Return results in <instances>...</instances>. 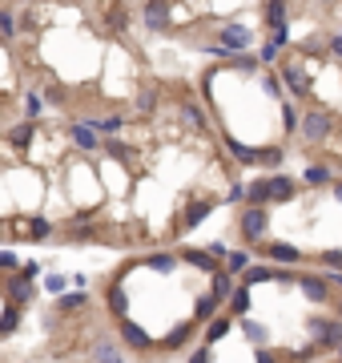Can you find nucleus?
Segmentation results:
<instances>
[{
    "mask_svg": "<svg viewBox=\"0 0 342 363\" xmlns=\"http://www.w3.org/2000/svg\"><path fill=\"white\" fill-rule=\"evenodd\" d=\"M242 234H245V242H262V238L270 234V210H266V206L242 210Z\"/></svg>",
    "mask_w": 342,
    "mask_h": 363,
    "instance_id": "obj_1",
    "label": "nucleus"
},
{
    "mask_svg": "<svg viewBox=\"0 0 342 363\" xmlns=\"http://www.w3.org/2000/svg\"><path fill=\"white\" fill-rule=\"evenodd\" d=\"M326 133H330V117H326L322 109H314V114L302 117V137H306V142H322Z\"/></svg>",
    "mask_w": 342,
    "mask_h": 363,
    "instance_id": "obj_2",
    "label": "nucleus"
},
{
    "mask_svg": "<svg viewBox=\"0 0 342 363\" xmlns=\"http://www.w3.org/2000/svg\"><path fill=\"white\" fill-rule=\"evenodd\" d=\"M121 339H125V343H133V351H149V347H153V339H149V335L137 327V323H129V319L121 323Z\"/></svg>",
    "mask_w": 342,
    "mask_h": 363,
    "instance_id": "obj_3",
    "label": "nucleus"
},
{
    "mask_svg": "<svg viewBox=\"0 0 342 363\" xmlns=\"http://www.w3.org/2000/svg\"><path fill=\"white\" fill-rule=\"evenodd\" d=\"M298 287H302V295L314 299V303H326V295H330V291H326V282L314 279V275H302V279H298Z\"/></svg>",
    "mask_w": 342,
    "mask_h": 363,
    "instance_id": "obj_4",
    "label": "nucleus"
},
{
    "mask_svg": "<svg viewBox=\"0 0 342 363\" xmlns=\"http://www.w3.org/2000/svg\"><path fill=\"white\" fill-rule=\"evenodd\" d=\"M165 20H169V8H165L162 0H149L145 4V25L149 29H165Z\"/></svg>",
    "mask_w": 342,
    "mask_h": 363,
    "instance_id": "obj_5",
    "label": "nucleus"
},
{
    "mask_svg": "<svg viewBox=\"0 0 342 363\" xmlns=\"http://www.w3.org/2000/svg\"><path fill=\"white\" fill-rule=\"evenodd\" d=\"M222 41H226L229 49H245L250 45V29L245 25H229V29H222Z\"/></svg>",
    "mask_w": 342,
    "mask_h": 363,
    "instance_id": "obj_6",
    "label": "nucleus"
},
{
    "mask_svg": "<svg viewBox=\"0 0 342 363\" xmlns=\"http://www.w3.org/2000/svg\"><path fill=\"white\" fill-rule=\"evenodd\" d=\"M286 85H290L294 93H310V77L302 65H286Z\"/></svg>",
    "mask_w": 342,
    "mask_h": 363,
    "instance_id": "obj_7",
    "label": "nucleus"
},
{
    "mask_svg": "<svg viewBox=\"0 0 342 363\" xmlns=\"http://www.w3.org/2000/svg\"><path fill=\"white\" fill-rule=\"evenodd\" d=\"M270 259H274V263H298L302 250L294 247V242H274V247H270Z\"/></svg>",
    "mask_w": 342,
    "mask_h": 363,
    "instance_id": "obj_8",
    "label": "nucleus"
},
{
    "mask_svg": "<svg viewBox=\"0 0 342 363\" xmlns=\"http://www.w3.org/2000/svg\"><path fill=\"white\" fill-rule=\"evenodd\" d=\"M286 198H294V182L290 178H270V202H286Z\"/></svg>",
    "mask_w": 342,
    "mask_h": 363,
    "instance_id": "obj_9",
    "label": "nucleus"
},
{
    "mask_svg": "<svg viewBox=\"0 0 342 363\" xmlns=\"http://www.w3.org/2000/svg\"><path fill=\"white\" fill-rule=\"evenodd\" d=\"M266 25H270V29H282V25H286V4H282V0H270V4H266Z\"/></svg>",
    "mask_w": 342,
    "mask_h": 363,
    "instance_id": "obj_10",
    "label": "nucleus"
},
{
    "mask_svg": "<svg viewBox=\"0 0 342 363\" xmlns=\"http://www.w3.org/2000/svg\"><path fill=\"white\" fill-rule=\"evenodd\" d=\"M245 198H250V206H266V202H270V178L254 182V186L245 190Z\"/></svg>",
    "mask_w": 342,
    "mask_h": 363,
    "instance_id": "obj_11",
    "label": "nucleus"
},
{
    "mask_svg": "<svg viewBox=\"0 0 342 363\" xmlns=\"http://www.w3.org/2000/svg\"><path fill=\"white\" fill-rule=\"evenodd\" d=\"M266 279H274V270H270V266H245V270H242L245 287H258V282H266Z\"/></svg>",
    "mask_w": 342,
    "mask_h": 363,
    "instance_id": "obj_12",
    "label": "nucleus"
},
{
    "mask_svg": "<svg viewBox=\"0 0 342 363\" xmlns=\"http://www.w3.org/2000/svg\"><path fill=\"white\" fill-rule=\"evenodd\" d=\"M73 142H77L81 149H97V133L89 130V125H81V121H77V125H73Z\"/></svg>",
    "mask_w": 342,
    "mask_h": 363,
    "instance_id": "obj_13",
    "label": "nucleus"
},
{
    "mask_svg": "<svg viewBox=\"0 0 342 363\" xmlns=\"http://www.w3.org/2000/svg\"><path fill=\"white\" fill-rule=\"evenodd\" d=\"M8 299H13V303H24V299H33L29 275H24V279H13V282H8Z\"/></svg>",
    "mask_w": 342,
    "mask_h": 363,
    "instance_id": "obj_14",
    "label": "nucleus"
},
{
    "mask_svg": "<svg viewBox=\"0 0 342 363\" xmlns=\"http://www.w3.org/2000/svg\"><path fill=\"white\" fill-rule=\"evenodd\" d=\"M213 295H218V299L234 295V279H229V270H226V275H213Z\"/></svg>",
    "mask_w": 342,
    "mask_h": 363,
    "instance_id": "obj_15",
    "label": "nucleus"
},
{
    "mask_svg": "<svg viewBox=\"0 0 342 363\" xmlns=\"http://www.w3.org/2000/svg\"><path fill=\"white\" fill-rule=\"evenodd\" d=\"M121 121H125V117H101V121H89V125H93V130H101V133H117L121 130Z\"/></svg>",
    "mask_w": 342,
    "mask_h": 363,
    "instance_id": "obj_16",
    "label": "nucleus"
},
{
    "mask_svg": "<svg viewBox=\"0 0 342 363\" xmlns=\"http://www.w3.org/2000/svg\"><path fill=\"white\" fill-rule=\"evenodd\" d=\"M222 335H229V319H213L210 331H206V339H210V343H218Z\"/></svg>",
    "mask_w": 342,
    "mask_h": 363,
    "instance_id": "obj_17",
    "label": "nucleus"
},
{
    "mask_svg": "<svg viewBox=\"0 0 342 363\" xmlns=\"http://www.w3.org/2000/svg\"><path fill=\"white\" fill-rule=\"evenodd\" d=\"M97 363H121V351L113 343H101L97 347Z\"/></svg>",
    "mask_w": 342,
    "mask_h": 363,
    "instance_id": "obj_18",
    "label": "nucleus"
},
{
    "mask_svg": "<svg viewBox=\"0 0 342 363\" xmlns=\"http://www.w3.org/2000/svg\"><path fill=\"white\" fill-rule=\"evenodd\" d=\"M226 266L238 275V270H245V266H250V254H245V250H234V254L226 259Z\"/></svg>",
    "mask_w": 342,
    "mask_h": 363,
    "instance_id": "obj_19",
    "label": "nucleus"
},
{
    "mask_svg": "<svg viewBox=\"0 0 342 363\" xmlns=\"http://www.w3.org/2000/svg\"><path fill=\"white\" fill-rule=\"evenodd\" d=\"M306 182H314V186H326V182H330V170H326V165H310V170H306Z\"/></svg>",
    "mask_w": 342,
    "mask_h": 363,
    "instance_id": "obj_20",
    "label": "nucleus"
},
{
    "mask_svg": "<svg viewBox=\"0 0 342 363\" xmlns=\"http://www.w3.org/2000/svg\"><path fill=\"white\" fill-rule=\"evenodd\" d=\"M17 319H20V311L17 307H8V311H4V327H0V335H13V331H17Z\"/></svg>",
    "mask_w": 342,
    "mask_h": 363,
    "instance_id": "obj_21",
    "label": "nucleus"
},
{
    "mask_svg": "<svg viewBox=\"0 0 342 363\" xmlns=\"http://www.w3.org/2000/svg\"><path fill=\"white\" fill-rule=\"evenodd\" d=\"M0 33H4V41H13V33H17V20H13V13H0Z\"/></svg>",
    "mask_w": 342,
    "mask_h": 363,
    "instance_id": "obj_22",
    "label": "nucleus"
},
{
    "mask_svg": "<svg viewBox=\"0 0 342 363\" xmlns=\"http://www.w3.org/2000/svg\"><path fill=\"white\" fill-rule=\"evenodd\" d=\"M85 295H61V311H81Z\"/></svg>",
    "mask_w": 342,
    "mask_h": 363,
    "instance_id": "obj_23",
    "label": "nucleus"
},
{
    "mask_svg": "<svg viewBox=\"0 0 342 363\" xmlns=\"http://www.w3.org/2000/svg\"><path fill=\"white\" fill-rule=\"evenodd\" d=\"M8 137H13L17 146H20V142H29V137H33V121H24V125H17V130L8 133Z\"/></svg>",
    "mask_w": 342,
    "mask_h": 363,
    "instance_id": "obj_24",
    "label": "nucleus"
},
{
    "mask_svg": "<svg viewBox=\"0 0 342 363\" xmlns=\"http://www.w3.org/2000/svg\"><path fill=\"white\" fill-rule=\"evenodd\" d=\"M234 311H250V287L234 291Z\"/></svg>",
    "mask_w": 342,
    "mask_h": 363,
    "instance_id": "obj_25",
    "label": "nucleus"
},
{
    "mask_svg": "<svg viewBox=\"0 0 342 363\" xmlns=\"http://www.w3.org/2000/svg\"><path fill=\"white\" fill-rule=\"evenodd\" d=\"M213 307H218V295H206L201 303H197V319H210Z\"/></svg>",
    "mask_w": 342,
    "mask_h": 363,
    "instance_id": "obj_26",
    "label": "nucleus"
},
{
    "mask_svg": "<svg viewBox=\"0 0 342 363\" xmlns=\"http://www.w3.org/2000/svg\"><path fill=\"white\" fill-rule=\"evenodd\" d=\"M45 287H49L52 295H65V275H49V279H45Z\"/></svg>",
    "mask_w": 342,
    "mask_h": 363,
    "instance_id": "obj_27",
    "label": "nucleus"
},
{
    "mask_svg": "<svg viewBox=\"0 0 342 363\" xmlns=\"http://www.w3.org/2000/svg\"><path fill=\"white\" fill-rule=\"evenodd\" d=\"M149 266H153V270H169V266H173V254H157V259H149Z\"/></svg>",
    "mask_w": 342,
    "mask_h": 363,
    "instance_id": "obj_28",
    "label": "nucleus"
},
{
    "mask_svg": "<svg viewBox=\"0 0 342 363\" xmlns=\"http://www.w3.org/2000/svg\"><path fill=\"white\" fill-rule=\"evenodd\" d=\"M185 259L194 266H206V270H213V259H206V254H194V250H185Z\"/></svg>",
    "mask_w": 342,
    "mask_h": 363,
    "instance_id": "obj_29",
    "label": "nucleus"
},
{
    "mask_svg": "<svg viewBox=\"0 0 342 363\" xmlns=\"http://www.w3.org/2000/svg\"><path fill=\"white\" fill-rule=\"evenodd\" d=\"M322 263H326V266H334V270H342V250H326Z\"/></svg>",
    "mask_w": 342,
    "mask_h": 363,
    "instance_id": "obj_30",
    "label": "nucleus"
},
{
    "mask_svg": "<svg viewBox=\"0 0 342 363\" xmlns=\"http://www.w3.org/2000/svg\"><path fill=\"white\" fill-rule=\"evenodd\" d=\"M109 303H113V311H125V291H121V287H117L113 295H109Z\"/></svg>",
    "mask_w": 342,
    "mask_h": 363,
    "instance_id": "obj_31",
    "label": "nucleus"
},
{
    "mask_svg": "<svg viewBox=\"0 0 342 363\" xmlns=\"http://www.w3.org/2000/svg\"><path fill=\"white\" fill-rule=\"evenodd\" d=\"M45 234H49V222H45V218H36V222H33V238H45Z\"/></svg>",
    "mask_w": 342,
    "mask_h": 363,
    "instance_id": "obj_32",
    "label": "nucleus"
},
{
    "mask_svg": "<svg viewBox=\"0 0 342 363\" xmlns=\"http://www.w3.org/2000/svg\"><path fill=\"white\" fill-rule=\"evenodd\" d=\"M0 266H4V270H17V254H8V250H4V254H0Z\"/></svg>",
    "mask_w": 342,
    "mask_h": 363,
    "instance_id": "obj_33",
    "label": "nucleus"
},
{
    "mask_svg": "<svg viewBox=\"0 0 342 363\" xmlns=\"http://www.w3.org/2000/svg\"><path fill=\"white\" fill-rule=\"evenodd\" d=\"M262 158H266V165H278V162H282V149H266Z\"/></svg>",
    "mask_w": 342,
    "mask_h": 363,
    "instance_id": "obj_34",
    "label": "nucleus"
},
{
    "mask_svg": "<svg viewBox=\"0 0 342 363\" xmlns=\"http://www.w3.org/2000/svg\"><path fill=\"white\" fill-rule=\"evenodd\" d=\"M245 331H250V339H258V343H266V331L254 327V323H245Z\"/></svg>",
    "mask_w": 342,
    "mask_h": 363,
    "instance_id": "obj_35",
    "label": "nucleus"
},
{
    "mask_svg": "<svg viewBox=\"0 0 342 363\" xmlns=\"http://www.w3.org/2000/svg\"><path fill=\"white\" fill-rule=\"evenodd\" d=\"M190 363H210V347H201V351H197V355H194Z\"/></svg>",
    "mask_w": 342,
    "mask_h": 363,
    "instance_id": "obj_36",
    "label": "nucleus"
},
{
    "mask_svg": "<svg viewBox=\"0 0 342 363\" xmlns=\"http://www.w3.org/2000/svg\"><path fill=\"white\" fill-rule=\"evenodd\" d=\"M330 49H334V57H342V36H334V41H330Z\"/></svg>",
    "mask_w": 342,
    "mask_h": 363,
    "instance_id": "obj_37",
    "label": "nucleus"
},
{
    "mask_svg": "<svg viewBox=\"0 0 342 363\" xmlns=\"http://www.w3.org/2000/svg\"><path fill=\"white\" fill-rule=\"evenodd\" d=\"M258 363H274V359H270V351H266V347H258Z\"/></svg>",
    "mask_w": 342,
    "mask_h": 363,
    "instance_id": "obj_38",
    "label": "nucleus"
},
{
    "mask_svg": "<svg viewBox=\"0 0 342 363\" xmlns=\"http://www.w3.org/2000/svg\"><path fill=\"white\" fill-rule=\"evenodd\" d=\"M334 198H339V202H342V182H334Z\"/></svg>",
    "mask_w": 342,
    "mask_h": 363,
    "instance_id": "obj_39",
    "label": "nucleus"
},
{
    "mask_svg": "<svg viewBox=\"0 0 342 363\" xmlns=\"http://www.w3.org/2000/svg\"><path fill=\"white\" fill-rule=\"evenodd\" d=\"M334 282H339V287H342V275H334Z\"/></svg>",
    "mask_w": 342,
    "mask_h": 363,
    "instance_id": "obj_40",
    "label": "nucleus"
},
{
    "mask_svg": "<svg viewBox=\"0 0 342 363\" xmlns=\"http://www.w3.org/2000/svg\"><path fill=\"white\" fill-rule=\"evenodd\" d=\"M339 319H342V303H339Z\"/></svg>",
    "mask_w": 342,
    "mask_h": 363,
    "instance_id": "obj_41",
    "label": "nucleus"
},
{
    "mask_svg": "<svg viewBox=\"0 0 342 363\" xmlns=\"http://www.w3.org/2000/svg\"><path fill=\"white\" fill-rule=\"evenodd\" d=\"M322 4H330V0H322Z\"/></svg>",
    "mask_w": 342,
    "mask_h": 363,
    "instance_id": "obj_42",
    "label": "nucleus"
}]
</instances>
